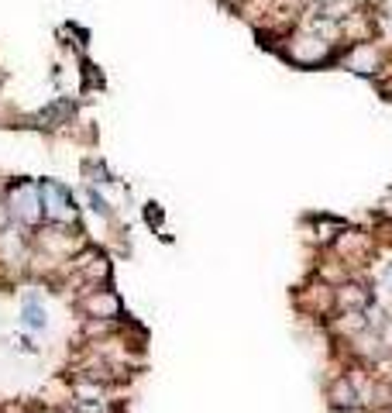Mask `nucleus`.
I'll use <instances>...</instances> for the list:
<instances>
[{
    "label": "nucleus",
    "mask_w": 392,
    "mask_h": 413,
    "mask_svg": "<svg viewBox=\"0 0 392 413\" xmlns=\"http://www.w3.org/2000/svg\"><path fill=\"white\" fill-rule=\"evenodd\" d=\"M11 210H14V217H21L28 224H35L38 217H42V190L38 186H31V182H18L14 190H11Z\"/></svg>",
    "instance_id": "f257e3e1"
},
{
    "label": "nucleus",
    "mask_w": 392,
    "mask_h": 413,
    "mask_svg": "<svg viewBox=\"0 0 392 413\" xmlns=\"http://www.w3.org/2000/svg\"><path fill=\"white\" fill-rule=\"evenodd\" d=\"M38 190H42L45 214H49L52 221H76V200H73L62 186H55V182H42Z\"/></svg>",
    "instance_id": "f03ea898"
},
{
    "label": "nucleus",
    "mask_w": 392,
    "mask_h": 413,
    "mask_svg": "<svg viewBox=\"0 0 392 413\" xmlns=\"http://www.w3.org/2000/svg\"><path fill=\"white\" fill-rule=\"evenodd\" d=\"M327 400H331V407L334 410H358V403H362V392H358V386L348 379V376H338L331 386H327Z\"/></svg>",
    "instance_id": "7ed1b4c3"
},
{
    "label": "nucleus",
    "mask_w": 392,
    "mask_h": 413,
    "mask_svg": "<svg viewBox=\"0 0 392 413\" xmlns=\"http://www.w3.org/2000/svg\"><path fill=\"white\" fill-rule=\"evenodd\" d=\"M83 310L90 317H100V320H114L121 313V300L110 293V289H93L86 300H83Z\"/></svg>",
    "instance_id": "20e7f679"
},
{
    "label": "nucleus",
    "mask_w": 392,
    "mask_h": 413,
    "mask_svg": "<svg viewBox=\"0 0 392 413\" xmlns=\"http://www.w3.org/2000/svg\"><path fill=\"white\" fill-rule=\"evenodd\" d=\"M73 265H76L79 272H86V276L93 279V283H97V279H104L107 272H110L107 258H104V255H97V252H86V255H79L76 262H73Z\"/></svg>",
    "instance_id": "39448f33"
},
{
    "label": "nucleus",
    "mask_w": 392,
    "mask_h": 413,
    "mask_svg": "<svg viewBox=\"0 0 392 413\" xmlns=\"http://www.w3.org/2000/svg\"><path fill=\"white\" fill-rule=\"evenodd\" d=\"M338 303L340 307H351V310H365L368 303H372V293L368 289H362V286H340L338 293Z\"/></svg>",
    "instance_id": "423d86ee"
},
{
    "label": "nucleus",
    "mask_w": 392,
    "mask_h": 413,
    "mask_svg": "<svg viewBox=\"0 0 392 413\" xmlns=\"http://www.w3.org/2000/svg\"><path fill=\"white\" fill-rule=\"evenodd\" d=\"M21 324H25V327H31V331H45V310L38 307L35 300H28L25 313H21Z\"/></svg>",
    "instance_id": "0eeeda50"
},
{
    "label": "nucleus",
    "mask_w": 392,
    "mask_h": 413,
    "mask_svg": "<svg viewBox=\"0 0 392 413\" xmlns=\"http://www.w3.org/2000/svg\"><path fill=\"white\" fill-rule=\"evenodd\" d=\"M69 413H110V410H107V403H76Z\"/></svg>",
    "instance_id": "6e6552de"
},
{
    "label": "nucleus",
    "mask_w": 392,
    "mask_h": 413,
    "mask_svg": "<svg viewBox=\"0 0 392 413\" xmlns=\"http://www.w3.org/2000/svg\"><path fill=\"white\" fill-rule=\"evenodd\" d=\"M382 279H389V283H392V265L386 269V272H382Z\"/></svg>",
    "instance_id": "1a4fd4ad"
}]
</instances>
